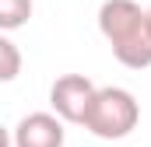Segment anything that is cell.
<instances>
[{"instance_id": "6da1fadb", "label": "cell", "mask_w": 151, "mask_h": 147, "mask_svg": "<svg viewBox=\"0 0 151 147\" xmlns=\"http://www.w3.org/2000/svg\"><path fill=\"white\" fill-rule=\"evenodd\" d=\"M99 32L123 67H151V21L137 0H106L99 7Z\"/></svg>"}, {"instance_id": "7a4b0ae2", "label": "cell", "mask_w": 151, "mask_h": 147, "mask_svg": "<svg viewBox=\"0 0 151 147\" xmlns=\"http://www.w3.org/2000/svg\"><path fill=\"white\" fill-rule=\"evenodd\" d=\"M141 123V102L127 88H95L81 126L99 140H123Z\"/></svg>"}, {"instance_id": "52a82bcc", "label": "cell", "mask_w": 151, "mask_h": 147, "mask_svg": "<svg viewBox=\"0 0 151 147\" xmlns=\"http://www.w3.org/2000/svg\"><path fill=\"white\" fill-rule=\"evenodd\" d=\"M0 147H14V144H11V133H7L4 126H0Z\"/></svg>"}, {"instance_id": "8992f818", "label": "cell", "mask_w": 151, "mask_h": 147, "mask_svg": "<svg viewBox=\"0 0 151 147\" xmlns=\"http://www.w3.org/2000/svg\"><path fill=\"white\" fill-rule=\"evenodd\" d=\"M18 74H21V49L0 32V84L14 81Z\"/></svg>"}, {"instance_id": "277c9868", "label": "cell", "mask_w": 151, "mask_h": 147, "mask_svg": "<svg viewBox=\"0 0 151 147\" xmlns=\"http://www.w3.org/2000/svg\"><path fill=\"white\" fill-rule=\"evenodd\" d=\"M63 140L67 130L56 112H28L11 133L14 147H63Z\"/></svg>"}, {"instance_id": "5b68a950", "label": "cell", "mask_w": 151, "mask_h": 147, "mask_svg": "<svg viewBox=\"0 0 151 147\" xmlns=\"http://www.w3.org/2000/svg\"><path fill=\"white\" fill-rule=\"evenodd\" d=\"M32 18V0H0V32L25 28Z\"/></svg>"}, {"instance_id": "ba28073f", "label": "cell", "mask_w": 151, "mask_h": 147, "mask_svg": "<svg viewBox=\"0 0 151 147\" xmlns=\"http://www.w3.org/2000/svg\"><path fill=\"white\" fill-rule=\"evenodd\" d=\"M148 21H151V7H148Z\"/></svg>"}, {"instance_id": "3957f363", "label": "cell", "mask_w": 151, "mask_h": 147, "mask_svg": "<svg viewBox=\"0 0 151 147\" xmlns=\"http://www.w3.org/2000/svg\"><path fill=\"white\" fill-rule=\"evenodd\" d=\"M95 95V84L84 77V74H63L53 81L49 88V105L53 112L63 119V123H81L84 112H88V102Z\"/></svg>"}]
</instances>
